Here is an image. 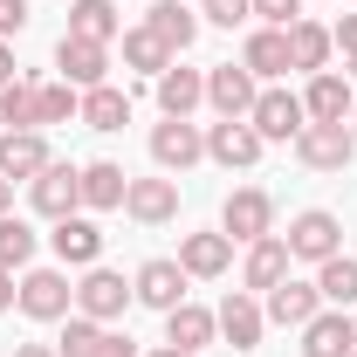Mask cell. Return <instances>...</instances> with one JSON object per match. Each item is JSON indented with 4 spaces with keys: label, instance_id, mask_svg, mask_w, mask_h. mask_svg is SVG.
I'll use <instances>...</instances> for the list:
<instances>
[{
    "label": "cell",
    "instance_id": "6da1fadb",
    "mask_svg": "<svg viewBox=\"0 0 357 357\" xmlns=\"http://www.w3.org/2000/svg\"><path fill=\"white\" fill-rule=\"evenodd\" d=\"M14 303L28 323H62V316L76 310V282L62 275V268H28L21 282H14Z\"/></svg>",
    "mask_w": 357,
    "mask_h": 357
},
{
    "label": "cell",
    "instance_id": "7a4b0ae2",
    "mask_svg": "<svg viewBox=\"0 0 357 357\" xmlns=\"http://www.w3.org/2000/svg\"><path fill=\"white\" fill-rule=\"evenodd\" d=\"M28 199H35V213H42V220H69V213H83V165L48 158L42 172L28 178Z\"/></svg>",
    "mask_w": 357,
    "mask_h": 357
},
{
    "label": "cell",
    "instance_id": "3957f363",
    "mask_svg": "<svg viewBox=\"0 0 357 357\" xmlns=\"http://www.w3.org/2000/svg\"><path fill=\"white\" fill-rule=\"evenodd\" d=\"M131 282L117 275V268H83V282H76V316H89V323H117V316L131 310Z\"/></svg>",
    "mask_w": 357,
    "mask_h": 357
},
{
    "label": "cell",
    "instance_id": "277c9868",
    "mask_svg": "<svg viewBox=\"0 0 357 357\" xmlns=\"http://www.w3.org/2000/svg\"><path fill=\"white\" fill-rule=\"evenodd\" d=\"M206 158V131L192 124V117H165V124H151V165L158 172H192Z\"/></svg>",
    "mask_w": 357,
    "mask_h": 357
},
{
    "label": "cell",
    "instance_id": "5b68a950",
    "mask_svg": "<svg viewBox=\"0 0 357 357\" xmlns=\"http://www.w3.org/2000/svg\"><path fill=\"white\" fill-rule=\"evenodd\" d=\"M220 234L227 241H261V234H275V199H268L261 185H234L227 192V206H220Z\"/></svg>",
    "mask_w": 357,
    "mask_h": 357
},
{
    "label": "cell",
    "instance_id": "8992f818",
    "mask_svg": "<svg viewBox=\"0 0 357 357\" xmlns=\"http://www.w3.org/2000/svg\"><path fill=\"white\" fill-rule=\"evenodd\" d=\"M248 124L261 131V144H296L303 124H310V110H303V96H289V89H261L255 110H248Z\"/></svg>",
    "mask_w": 357,
    "mask_h": 357
},
{
    "label": "cell",
    "instance_id": "52a82bcc",
    "mask_svg": "<svg viewBox=\"0 0 357 357\" xmlns=\"http://www.w3.org/2000/svg\"><path fill=\"white\" fill-rule=\"evenodd\" d=\"M282 241H289V261H330V255H344V227H337V213H323V206L296 213Z\"/></svg>",
    "mask_w": 357,
    "mask_h": 357
},
{
    "label": "cell",
    "instance_id": "ba28073f",
    "mask_svg": "<svg viewBox=\"0 0 357 357\" xmlns=\"http://www.w3.org/2000/svg\"><path fill=\"white\" fill-rule=\"evenodd\" d=\"M296 158H303L310 172H344V165L357 158V137H351V124H303Z\"/></svg>",
    "mask_w": 357,
    "mask_h": 357
},
{
    "label": "cell",
    "instance_id": "9c48e42d",
    "mask_svg": "<svg viewBox=\"0 0 357 357\" xmlns=\"http://www.w3.org/2000/svg\"><path fill=\"white\" fill-rule=\"evenodd\" d=\"M261 151H268V144H261V131H255L248 117H220V124L206 131V158H213V165H227V172H248Z\"/></svg>",
    "mask_w": 357,
    "mask_h": 357
},
{
    "label": "cell",
    "instance_id": "30bf717a",
    "mask_svg": "<svg viewBox=\"0 0 357 357\" xmlns=\"http://www.w3.org/2000/svg\"><path fill=\"white\" fill-rule=\"evenodd\" d=\"M55 69H62L69 89H96V83H110V48L83 42V35H62L55 42Z\"/></svg>",
    "mask_w": 357,
    "mask_h": 357
},
{
    "label": "cell",
    "instance_id": "8fae6325",
    "mask_svg": "<svg viewBox=\"0 0 357 357\" xmlns=\"http://www.w3.org/2000/svg\"><path fill=\"white\" fill-rule=\"evenodd\" d=\"M255 96H261L255 69H241V62H213V69H206V103H213L220 117H248Z\"/></svg>",
    "mask_w": 357,
    "mask_h": 357
},
{
    "label": "cell",
    "instance_id": "7c38bea8",
    "mask_svg": "<svg viewBox=\"0 0 357 357\" xmlns=\"http://www.w3.org/2000/svg\"><path fill=\"white\" fill-rule=\"evenodd\" d=\"M185 282H192V275H185L178 261H165V255H158V261H144V268L131 275V296L144 303V310L165 316V310H178V303H185Z\"/></svg>",
    "mask_w": 357,
    "mask_h": 357
},
{
    "label": "cell",
    "instance_id": "4fadbf2b",
    "mask_svg": "<svg viewBox=\"0 0 357 357\" xmlns=\"http://www.w3.org/2000/svg\"><path fill=\"white\" fill-rule=\"evenodd\" d=\"M303 110H310V124H351V110H357L351 76H337V69H316L310 89H303Z\"/></svg>",
    "mask_w": 357,
    "mask_h": 357
},
{
    "label": "cell",
    "instance_id": "5bb4252c",
    "mask_svg": "<svg viewBox=\"0 0 357 357\" xmlns=\"http://www.w3.org/2000/svg\"><path fill=\"white\" fill-rule=\"evenodd\" d=\"M48 248H55L62 268H96V255H103V227L89 220V213H69V220H55Z\"/></svg>",
    "mask_w": 357,
    "mask_h": 357
},
{
    "label": "cell",
    "instance_id": "9a60e30c",
    "mask_svg": "<svg viewBox=\"0 0 357 357\" xmlns=\"http://www.w3.org/2000/svg\"><path fill=\"white\" fill-rule=\"evenodd\" d=\"M357 351V323L351 310H316L303 323V357H351Z\"/></svg>",
    "mask_w": 357,
    "mask_h": 357
},
{
    "label": "cell",
    "instance_id": "2e32d148",
    "mask_svg": "<svg viewBox=\"0 0 357 357\" xmlns=\"http://www.w3.org/2000/svg\"><path fill=\"white\" fill-rule=\"evenodd\" d=\"M213 323H220V337L234 344V351H261V330H268V316H261V303L248 296V289H234L220 310H213Z\"/></svg>",
    "mask_w": 357,
    "mask_h": 357
},
{
    "label": "cell",
    "instance_id": "e0dca14e",
    "mask_svg": "<svg viewBox=\"0 0 357 357\" xmlns=\"http://www.w3.org/2000/svg\"><path fill=\"white\" fill-rule=\"evenodd\" d=\"M124 213H131L137 227H165V220H178V178H131Z\"/></svg>",
    "mask_w": 357,
    "mask_h": 357
},
{
    "label": "cell",
    "instance_id": "ac0fdd59",
    "mask_svg": "<svg viewBox=\"0 0 357 357\" xmlns=\"http://www.w3.org/2000/svg\"><path fill=\"white\" fill-rule=\"evenodd\" d=\"M323 310V296H316V282H296V275H282L275 289H268V323H282V330H303L310 316Z\"/></svg>",
    "mask_w": 357,
    "mask_h": 357
},
{
    "label": "cell",
    "instance_id": "d6986e66",
    "mask_svg": "<svg viewBox=\"0 0 357 357\" xmlns=\"http://www.w3.org/2000/svg\"><path fill=\"white\" fill-rule=\"evenodd\" d=\"M178 268H185L192 282H220L227 268H234V241H227V234H185V241H178Z\"/></svg>",
    "mask_w": 357,
    "mask_h": 357
},
{
    "label": "cell",
    "instance_id": "ffe728a7",
    "mask_svg": "<svg viewBox=\"0 0 357 357\" xmlns=\"http://www.w3.org/2000/svg\"><path fill=\"white\" fill-rule=\"evenodd\" d=\"M282 275H289V241H282V234H261V241H248V261H241V289H248V296H255V289H275V282H282Z\"/></svg>",
    "mask_w": 357,
    "mask_h": 357
},
{
    "label": "cell",
    "instance_id": "44dd1931",
    "mask_svg": "<svg viewBox=\"0 0 357 357\" xmlns=\"http://www.w3.org/2000/svg\"><path fill=\"white\" fill-rule=\"evenodd\" d=\"M124 192H131V172H124V165H110V158H89L83 165V213L124 206Z\"/></svg>",
    "mask_w": 357,
    "mask_h": 357
},
{
    "label": "cell",
    "instance_id": "7402d4cb",
    "mask_svg": "<svg viewBox=\"0 0 357 357\" xmlns=\"http://www.w3.org/2000/svg\"><path fill=\"white\" fill-rule=\"evenodd\" d=\"M55 158L42 131H0V178H35Z\"/></svg>",
    "mask_w": 357,
    "mask_h": 357
},
{
    "label": "cell",
    "instance_id": "603a6c76",
    "mask_svg": "<svg viewBox=\"0 0 357 357\" xmlns=\"http://www.w3.org/2000/svg\"><path fill=\"white\" fill-rule=\"evenodd\" d=\"M144 28H151L158 42L172 48V55H185V48L199 42V14H192V7H178V0H151V14H144Z\"/></svg>",
    "mask_w": 357,
    "mask_h": 357
},
{
    "label": "cell",
    "instance_id": "cb8c5ba5",
    "mask_svg": "<svg viewBox=\"0 0 357 357\" xmlns=\"http://www.w3.org/2000/svg\"><path fill=\"white\" fill-rule=\"evenodd\" d=\"M330 55H337V42L323 21H289V69L316 76V69H330Z\"/></svg>",
    "mask_w": 357,
    "mask_h": 357
},
{
    "label": "cell",
    "instance_id": "d4e9b609",
    "mask_svg": "<svg viewBox=\"0 0 357 357\" xmlns=\"http://www.w3.org/2000/svg\"><path fill=\"white\" fill-rule=\"evenodd\" d=\"M199 103H206V69H165V76H158V110H165V117H192V110H199Z\"/></svg>",
    "mask_w": 357,
    "mask_h": 357
},
{
    "label": "cell",
    "instance_id": "484cf974",
    "mask_svg": "<svg viewBox=\"0 0 357 357\" xmlns=\"http://www.w3.org/2000/svg\"><path fill=\"white\" fill-rule=\"evenodd\" d=\"M213 337H220L213 310H199V303H178V310H165V344H178V351H206Z\"/></svg>",
    "mask_w": 357,
    "mask_h": 357
},
{
    "label": "cell",
    "instance_id": "4316f807",
    "mask_svg": "<svg viewBox=\"0 0 357 357\" xmlns=\"http://www.w3.org/2000/svg\"><path fill=\"white\" fill-rule=\"evenodd\" d=\"M76 124H89V131H124V124H131V96L117 83L83 89V117H76Z\"/></svg>",
    "mask_w": 357,
    "mask_h": 357
},
{
    "label": "cell",
    "instance_id": "83f0119b",
    "mask_svg": "<svg viewBox=\"0 0 357 357\" xmlns=\"http://www.w3.org/2000/svg\"><path fill=\"white\" fill-rule=\"evenodd\" d=\"M241 69H255V83L261 76H282L289 69V28H255L248 48H241Z\"/></svg>",
    "mask_w": 357,
    "mask_h": 357
},
{
    "label": "cell",
    "instance_id": "f1b7e54d",
    "mask_svg": "<svg viewBox=\"0 0 357 357\" xmlns=\"http://www.w3.org/2000/svg\"><path fill=\"white\" fill-rule=\"evenodd\" d=\"M117 42H124V69H131V76H151V83H158V76L178 62L172 48L151 35V28H131V35H117Z\"/></svg>",
    "mask_w": 357,
    "mask_h": 357
},
{
    "label": "cell",
    "instance_id": "f546056e",
    "mask_svg": "<svg viewBox=\"0 0 357 357\" xmlns=\"http://www.w3.org/2000/svg\"><path fill=\"white\" fill-rule=\"evenodd\" d=\"M69 35H83V42H117L124 35V21H117V0H76L69 7Z\"/></svg>",
    "mask_w": 357,
    "mask_h": 357
},
{
    "label": "cell",
    "instance_id": "4dcf8cb0",
    "mask_svg": "<svg viewBox=\"0 0 357 357\" xmlns=\"http://www.w3.org/2000/svg\"><path fill=\"white\" fill-rule=\"evenodd\" d=\"M316 296H323L330 310H351V303H357V261H351V255L316 261Z\"/></svg>",
    "mask_w": 357,
    "mask_h": 357
},
{
    "label": "cell",
    "instance_id": "1f68e13d",
    "mask_svg": "<svg viewBox=\"0 0 357 357\" xmlns=\"http://www.w3.org/2000/svg\"><path fill=\"white\" fill-rule=\"evenodd\" d=\"M83 117V89H69V83H42L35 89V124H76Z\"/></svg>",
    "mask_w": 357,
    "mask_h": 357
},
{
    "label": "cell",
    "instance_id": "d6a6232c",
    "mask_svg": "<svg viewBox=\"0 0 357 357\" xmlns=\"http://www.w3.org/2000/svg\"><path fill=\"white\" fill-rule=\"evenodd\" d=\"M35 76H14V83L0 89V124H7V131H42V124H35Z\"/></svg>",
    "mask_w": 357,
    "mask_h": 357
},
{
    "label": "cell",
    "instance_id": "836d02e7",
    "mask_svg": "<svg viewBox=\"0 0 357 357\" xmlns=\"http://www.w3.org/2000/svg\"><path fill=\"white\" fill-rule=\"evenodd\" d=\"M42 248V234L21 220V213H0V268H28Z\"/></svg>",
    "mask_w": 357,
    "mask_h": 357
},
{
    "label": "cell",
    "instance_id": "e575fe53",
    "mask_svg": "<svg viewBox=\"0 0 357 357\" xmlns=\"http://www.w3.org/2000/svg\"><path fill=\"white\" fill-rule=\"evenodd\" d=\"M96 344H103V323L62 316V344H55V357H96Z\"/></svg>",
    "mask_w": 357,
    "mask_h": 357
},
{
    "label": "cell",
    "instance_id": "d590c367",
    "mask_svg": "<svg viewBox=\"0 0 357 357\" xmlns=\"http://www.w3.org/2000/svg\"><path fill=\"white\" fill-rule=\"evenodd\" d=\"M199 21H213V28H241V21H255V0H199Z\"/></svg>",
    "mask_w": 357,
    "mask_h": 357
},
{
    "label": "cell",
    "instance_id": "8d00e7d4",
    "mask_svg": "<svg viewBox=\"0 0 357 357\" xmlns=\"http://www.w3.org/2000/svg\"><path fill=\"white\" fill-rule=\"evenodd\" d=\"M255 21L261 28H289V21H303V0H255Z\"/></svg>",
    "mask_w": 357,
    "mask_h": 357
},
{
    "label": "cell",
    "instance_id": "74e56055",
    "mask_svg": "<svg viewBox=\"0 0 357 357\" xmlns=\"http://www.w3.org/2000/svg\"><path fill=\"white\" fill-rule=\"evenodd\" d=\"M28 28V0H0V42Z\"/></svg>",
    "mask_w": 357,
    "mask_h": 357
},
{
    "label": "cell",
    "instance_id": "f35d334b",
    "mask_svg": "<svg viewBox=\"0 0 357 357\" xmlns=\"http://www.w3.org/2000/svg\"><path fill=\"white\" fill-rule=\"evenodd\" d=\"M330 42L344 48V62H351V55H357V14H344V21H337V28H330Z\"/></svg>",
    "mask_w": 357,
    "mask_h": 357
},
{
    "label": "cell",
    "instance_id": "ab89813d",
    "mask_svg": "<svg viewBox=\"0 0 357 357\" xmlns=\"http://www.w3.org/2000/svg\"><path fill=\"white\" fill-rule=\"evenodd\" d=\"M96 357H137L131 337H117V330H103V344H96Z\"/></svg>",
    "mask_w": 357,
    "mask_h": 357
},
{
    "label": "cell",
    "instance_id": "60d3db41",
    "mask_svg": "<svg viewBox=\"0 0 357 357\" xmlns=\"http://www.w3.org/2000/svg\"><path fill=\"white\" fill-rule=\"evenodd\" d=\"M14 310V268H0V316Z\"/></svg>",
    "mask_w": 357,
    "mask_h": 357
},
{
    "label": "cell",
    "instance_id": "b9f144b4",
    "mask_svg": "<svg viewBox=\"0 0 357 357\" xmlns=\"http://www.w3.org/2000/svg\"><path fill=\"white\" fill-rule=\"evenodd\" d=\"M7 83H14V48L0 42V89H7Z\"/></svg>",
    "mask_w": 357,
    "mask_h": 357
},
{
    "label": "cell",
    "instance_id": "7bdbcfd3",
    "mask_svg": "<svg viewBox=\"0 0 357 357\" xmlns=\"http://www.w3.org/2000/svg\"><path fill=\"white\" fill-rule=\"evenodd\" d=\"M14 357H55V344H14Z\"/></svg>",
    "mask_w": 357,
    "mask_h": 357
},
{
    "label": "cell",
    "instance_id": "ee69618b",
    "mask_svg": "<svg viewBox=\"0 0 357 357\" xmlns=\"http://www.w3.org/2000/svg\"><path fill=\"white\" fill-rule=\"evenodd\" d=\"M144 357H199V351H178V344H158V351H144Z\"/></svg>",
    "mask_w": 357,
    "mask_h": 357
},
{
    "label": "cell",
    "instance_id": "f6af8a7d",
    "mask_svg": "<svg viewBox=\"0 0 357 357\" xmlns=\"http://www.w3.org/2000/svg\"><path fill=\"white\" fill-rule=\"evenodd\" d=\"M7 206H14V178H0V213H7Z\"/></svg>",
    "mask_w": 357,
    "mask_h": 357
},
{
    "label": "cell",
    "instance_id": "bcb514c9",
    "mask_svg": "<svg viewBox=\"0 0 357 357\" xmlns=\"http://www.w3.org/2000/svg\"><path fill=\"white\" fill-rule=\"evenodd\" d=\"M344 69H351V83H357V55H351V62H344Z\"/></svg>",
    "mask_w": 357,
    "mask_h": 357
},
{
    "label": "cell",
    "instance_id": "7dc6e473",
    "mask_svg": "<svg viewBox=\"0 0 357 357\" xmlns=\"http://www.w3.org/2000/svg\"><path fill=\"white\" fill-rule=\"evenodd\" d=\"M351 137H357V110H351Z\"/></svg>",
    "mask_w": 357,
    "mask_h": 357
},
{
    "label": "cell",
    "instance_id": "c3c4849f",
    "mask_svg": "<svg viewBox=\"0 0 357 357\" xmlns=\"http://www.w3.org/2000/svg\"><path fill=\"white\" fill-rule=\"evenodd\" d=\"M351 357H357V351H351Z\"/></svg>",
    "mask_w": 357,
    "mask_h": 357
}]
</instances>
